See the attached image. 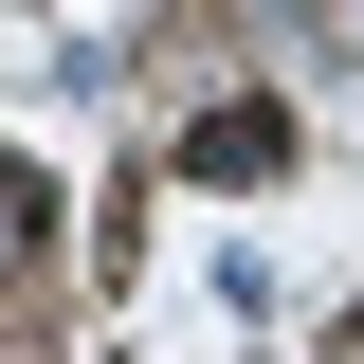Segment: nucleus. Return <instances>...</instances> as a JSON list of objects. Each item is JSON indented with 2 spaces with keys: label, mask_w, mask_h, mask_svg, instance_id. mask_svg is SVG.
<instances>
[{
  "label": "nucleus",
  "mask_w": 364,
  "mask_h": 364,
  "mask_svg": "<svg viewBox=\"0 0 364 364\" xmlns=\"http://www.w3.org/2000/svg\"><path fill=\"white\" fill-rule=\"evenodd\" d=\"M182 164H200V182H273V164H291V109H273V91H237V109H200V128H182Z\"/></svg>",
  "instance_id": "f257e3e1"
},
{
  "label": "nucleus",
  "mask_w": 364,
  "mask_h": 364,
  "mask_svg": "<svg viewBox=\"0 0 364 364\" xmlns=\"http://www.w3.org/2000/svg\"><path fill=\"white\" fill-rule=\"evenodd\" d=\"M346 364H364V328H346Z\"/></svg>",
  "instance_id": "7ed1b4c3"
},
{
  "label": "nucleus",
  "mask_w": 364,
  "mask_h": 364,
  "mask_svg": "<svg viewBox=\"0 0 364 364\" xmlns=\"http://www.w3.org/2000/svg\"><path fill=\"white\" fill-rule=\"evenodd\" d=\"M37 255H55V182H37V164H0V273H37Z\"/></svg>",
  "instance_id": "f03ea898"
}]
</instances>
